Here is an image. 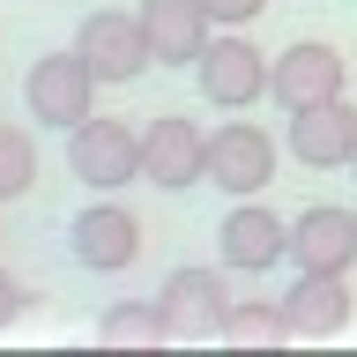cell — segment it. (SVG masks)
<instances>
[{
  "mask_svg": "<svg viewBox=\"0 0 357 357\" xmlns=\"http://www.w3.org/2000/svg\"><path fill=\"white\" fill-rule=\"evenodd\" d=\"M97 342H172L164 298H112L97 312Z\"/></svg>",
  "mask_w": 357,
  "mask_h": 357,
  "instance_id": "9a60e30c",
  "label": "cell"
},
{
  "mask_svg": "<svg viewBox=\"0 0 357 357\" xmlns=\"http://www.w3.org/2000/svg\"><path fill=\"white\" fill-rule=\"evenodd\" d=\"M97 67L67 45V52H38L30 60V75H22V112H30V127H52V134H67V127H82L89 112H97Z\"/></svg>",
  "mask_w": 357,
  "mask_h": 357,
  "instance_id": "6da1fadb",
  "label": "cell"
},
{
  "mask_svg": "<svg viewBox=\"0 0 357 357\" xmlns=\"http://www.w3.org/2000/svg\"><path fill=\"white\" fill-rule=\"evenodd\" d=\"M156 298H164V320H172L178 342H223V320H231V305H238V298L223 290L216 268H194V261L172 268Z\"/></svg>",
  "mask_w": 357,
  "mask_h": 357,
  "instance_id": "8992f818",
  "label": "cell"
},
{
  "mask_svg": "<svg viewBox=\"0 0 357 357\" xmlns=\"http://www.w3.org/2000/svg\"><path fill=\"white\" fill-rule=\"evenodd\" d=\"M261 8H268V0H208V15H216V22H231V30H245Z\"/></svg>",
  "mask_w": 357,
  "mask_h": 357,
  "instance_id": "d6986e66",
  "label": "cell"
},
{
  "mask_svg": "<svg viewBox=\"0 0 357 357\" xmlns=\"http://www.w3.org/2000/svg\"><path fill=\"white\" fill-rule=\"evenodd\" d=\"M350 172H357V156H350Z\"/></svg>",
  "mask_w": 357,
  "mask_h": 357,
  "instance_id": "ffe728a7",
  "label": "cell"
},
{
  "mask_svg": "<svg viewBox=\"0 0 357 357\" xmlns=\"http://www.w3.org/2000/svg\"><path fill=\"white\" fill-rule=\"evenodd\" d=\"M142 178L164 186V194H186L208 178V134L194 119H178V112H156L149 127H142Z\"/></svg>",
  "mask_w": 357,
  "mask_h": 357,
  "instance_id": "ba28073f",
  "label": "cell"
},
{
  "mask_svg": "<svg viewBox=\"0 0 357 357\" xmlns=\"http://www.w3.org/2000/svg\"><path fill=\"white\" fill-rule=\"evenodd\" d=\"M67 172L82 178L89 194H119V186H134V178H142V127L89 112L82 127H67Z\"/></svg>",
  "mask_w": 357,
  "mask_h": 357,
  "instance_id": "7a4b0ae2",
  "label": "cell"
},
{
  "mask_svg": "<svg viewBox=\"0 0 357 357\" xmlns=\"http://www.w3.org/2000/svg\"><path fill=\"white\" fill-rule=\"evenodd\" d=\"M216 253L231 275H268V268H283L290 261V216H275L268 201H231L216 223Z\"/></svg>",
  "mask_w": 357,
  "mask_h": 357,
  "instance_id": "3957f363",
  "label": "cell"
},
{
  "mask_svg": "<svg viewBox=\"0 0 357 357\" xmlns=\"http://www.w3.org/2000/svg\"><path fill=\"white\" fill-rule=\"evenodd\" d=\"M268 178H275V142H268V127L223 119V127L208 134V186H223L231 201H245V194H261Z\"/></svg>",
  "mask_w": 357,
  "mask_h": 357,
  "instance_id": "9c48e42d",
  "label": "cell"
},
{
  "mask_svg": "<svg viewBox=\"0 0 357 357\" xmlns=\"http://www.w3.org/2000/svg\"><path fill=\"white\" fill-rule=\"evenodd\" d=\"M22 305H30V290H22L15 275L0 268V328H15V320H22Z\"/></svg>",
  "mask_w": 357,
  "mask_h": 357,
  "instance_id": "ac0fdd59",
  "label": "cell"
},
{
  "mask_svg": "<svg viewBox=\"0 0 357 357\" xmlns=\"http://www.w3.org/2000/svg\"><path fill=\"white\" fill-rule=\"evenodd\" d=\"M290 156L305 172H335L357 156V105L350 97H328V105H305L290 112Z\"/></svg>",
  "mask_w": 357,
  "mask_h": 357,
  "instance_id": "7c38bea8",
  "label": "cell"
},
{
  "mask_svg": "<svg viewBox=\"0 0 357 357\" xmlns=\"http://www.w3.org/2000/svg\"><path fill=\"white\" fill-rule=\"evenodd\" d=\"M268 97L283 112H305V105H328V97H342V52L320 38H298L275 52V67H268Z\"/></svg>",
  "mask_w": 357,
  "mask_h": 357,
  "instance_id": "30bf717a",
  "label": "cell"
},
{
  "mask_svg": "<svg viewBox=\"0 0 357 357\" xmlns=\"http://www.w3.org/2000/svg\"><path fill=\"white\" fill-rule=\"evenodd\" d=\"M283 335H290L283 298H238L223 320V342H283Z\"/></svg>",
  "mask_w": 357,
  "mask_h": 357,
  "instance_id": "2e32d148",
  "label": "cell"
},
{
  "mask_svg": "<svg viewBox=\"0 0 357 357\" xmlns=\"http://www.w3.org/2000/svg\"><path fill=\"white\" fill-rule=\"evenodd\" d=\"M38 186V142H30V127H15V119H0V201H15Z\"/></svg>",
  "mask_w": 357,
  "mask_h": 357,
  "instance_id": "e0dca14e",
  "label": "cell"
},
{
  "mask_svg": "<svg viewBox=\"0 0 357 357\" xmlns=\"http://www.w3.org/2000/svg\"><path fill=\"white\" fill-rule=\"evenodd\" d=\"M67 261L82 268V275H119V268H134L142 261V223H134V208H119V201L75 208V223H67Z\"/></svg>",
  "mask_w": 357,
  "mask_h": 357,
  "instance_id": "277c9868",
  "label": "cell"
},
{
  "mask_svg": "<svg viewBox=\"0 0 357 357\" xmlns=\"http://www.w3.org/2000/svg\"><path fill=\"white\" fill-rule=\"evenodd\" d=\"M290 261L350 275V261H357V208H335V201L298 208V216H290Z\"/></svg>",
  "mask_w": 357,
  "mask_h": 357,
  "instance_id": "8fae6325",
  "label": "cell"
},
{
  "mask_svg": "<svg viewBox=\"0 0 357 357\" xmlns=\"http://www.w3.org/2000/svg\"><path fill=\"white\" fill-rule=\"evenodd\" d=\"M142 15V30H149V52L156 67H194L201 52H208V0H142L134 8Z\"/></svg>",
  "mask_w": 357,
  "mask_h": 357,
  "instance_id": "4fadbf2b",
  "label": "cell"
},
{
  "mask_svg": "<svg viewBox=\"0 0 357 357\" xmlns=\"http://www.w3.org/2000/svg\"><path fill=\"white\" fill-rule=\"evenodd\" d=\"M283 312H290V335H328L350 328V275H328V268H298V283L283 290Z\"/></svg>",
  "mask_w": 357,
  "mask_h": 357,
  "instance_id": "5bb4252c",
  "label": "cell"
},
{
  "mask_svg": "<svg viewBox=\"0 0 357 357\" xmlns=\"http://www.w3.org/2000/svg\"><path fill=\"white\" fill-rule=\"evenodd\" d=\"M75 52L97 67V82H134L142 67H156L149 30H142V15H127V8H89L82 30H75Z\"/></svg>",
  "mask_w": 357,
  "mask_h": 357,
  "instance_id": "52a82bcc",
  "label": "cell"
},
{
  "mask_svg": "<svg viewBox=\"0 0 357 357\" xmlns=\"http://www.w3.org/2000/svg\"><path fill=\"white\" fill-rule=\"evenodd\" d=\"M268 67L275 60H268L261 45L231 30V38H208V52L194 60V82H201V97H208L216 112H245V105L268 97Z\"/></svg>",
  "mask_w": 357,
  "mask_h": 357,
  "instance_id": "5b68a950",
  "label": "cell"
}]
</instances>
